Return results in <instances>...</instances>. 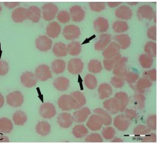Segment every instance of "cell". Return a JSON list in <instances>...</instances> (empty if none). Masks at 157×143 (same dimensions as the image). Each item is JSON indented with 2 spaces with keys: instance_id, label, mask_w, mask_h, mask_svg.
Returning <instances> with one entry per match:
<instances>
[{
  "instance_id": "be15d7a7",
  "label": "cell",
  "mask_w": 157,
  "mask_h": 143,
  "mask_svg": "<svg viewBox=\"0 0 157 143\" xmlns=\"http://www.w3.org/2000/svg\"><path fill=\"white\" fill-rule=\"evenodd\" d=\"M5 103V99L4 96L0 93V108H1Z\"/></svg>"
},
{
  "instance_id": "484cf974",
  "label": "cell",
  "mask_w": 157,
  "mask_h": 143,
  "mask_svg": "<svg viewBox=\"0 0 157 143\" xmlns=\"http://www.w3.org/2000/svg\"><path fill=\"white\" fill-rule=\"evenodd\" d=\"M114 98L117 100L119 103V106H120L119 111L120 112L124 111V109L126 108L129 102V96L127 95V93H126L125 92H118L117 93H116Z\"/></svg>"
},
{
  "instance_id": "ee69618b",
  "label": "cell",
  "mask_w": 157,
  "mask_h": 143,
  "mask_svg": "<svg viewBox=\"0 0 157 143\" xmlns=\"http://www.w3.org/2000/svg\"><path fill=\"white\" fill-rule=\"evenodd\" d=\"M121 56L119 54L116 57L109 59H105L103 60V66L105 69L108 71H111L113 69L114 66L117 63V61L121 59Z\"/></svg>"
},
{
  "instance_id": "603a6c76",
  "label": "cell",
  "mask_w": 157,
  "mask_h": 143,
  "mask_svg": "<svg viewBox=\"0 0 157 143\" xmlns=\"http://www.w3.org/2000/svg\"><path fill=\"white\" fill-rule=\"evenodd\" d=\"M58 106L63 111H70L73 109V102L71 95H63L58 99Z\"/></svg>"
},
{
  "instance_id": "d6986e66",
  "label": "cell",
  "mask_w": 157,
  "mask_h": 143,
  "mask_svg": "<svg viewBox=\"0 0 157 143\" xmlns=\"http://www.w3.org/2000/svg\"><path fill=\"white\" fill-rule=\"evenodd\" d=\"M61 32V27L57 22H50L46 28V33L51 38H57Z\"/></svg>"
},
{
  "instance_id": "7bdbcfd3",
  "label": "cell",
  "mask_w": 157,
  "mask_h": 143,
  "mask_svg": "<svg viewBox=\"0 0 157 143\" xmlns=\"http://www.w3.org/2000/svg\"><path fill=\"white\" fill-rule=\"evenodd\" d=\"M139 61L144 69H149L153 64L154 59L147 54H141L139 57Z\"/></svg>"
},
{
  "instance_id": "6f0895ef",
  "label": "cell",
  "mask_w": 157,
  "mask_h": 143,
  "mask_svg": "<svg viewBox=\"0 0 157 143\" xmlns=\"http://www.w3.org/2000/svg\"><path fill=\"white\" fill-rule=\"evenodd\" d=\"M147 37L153 40L157 41V26L154 25L149 27L147 31Z\"/></svg>"
},
{
  "instance_id": "e0dca14e",
  "label": "cell",
  "mask_w": 157,
  "mask_h": 143,
  "mask_svg": "<svg viewBox=\"0 0 157 143\" xmlns=\"http://www.w3.org/2000/svg\"><path fill=\"white\" fill-rule=\"evenodd\" d=\"M70 15L73 21L79 22L84 20L85 12L80 5H73L70 9Z\"/></svg>"
},
{
  "instance_id": "836d02e7",
  "label": "cell",
  "mask_w": 157,
  "mask_h": 143,
  "mask_svg": "<svg viewBox=\"0 0 157 143\" xmlns=\"http://www.w3.org/2000/svg\"><path fill=\"white\" fill-rule=\"evenodd\" d=\"M53 52L58 57H65L68 54L67 46L62 42H58L53 46Z\"/></svg>"
},
{
  "instance_id": "8992f818",
  "label": "cell",
  "mask_w": 157,
  "mask_h": 143,
  "mask_svg": "<svg viewBox=\"0 0 157 143\" xmlns=\"http://www.w3.org/2000/svg\"><path fill=\"white\" fill-rule=\"evenodd\" d=\"M62 34L67 40L73 41L78 38L81 34V31L78 26L69 25L64 28Z\"/></svg>"
},
{
  "instance_id": "ba28073f",
  "label": "cell",
  "mask_w": 157,
  "mask_h": 143,
  "mask_svg": "<svg viewBox=\"0 0 157 143\" xmlns=\"http://www.w3.org/2000/svg\"><path fill=\"white\" fill-rule=\"evenodd\" d=\"M52 41L45 35L39 36L35 41L36 48L41 52H47L52 47Z\"/></svg>"
},
{
  "instance_id": "4fadbf2b",
  "label": "cell",
  "mask_w": 157,
  "mask_h": 143,
  "mask_svg": "<svg viewBox=\"0 0 157 143\" xmlns=\"http://www.w3.org/2000/svg\"><path fill=\"white\" fill-rule=\"evenodd\" d=\"M71 96L73 102V109H80L86 103V100L84 95L80 91H76L72 93Z\"/></svg>"
},
{
  "instance_id": "ffe728a7",
  "label": "cell",
  "mask_w": 157,
  "mask_h": 143,
  "mask_svg": "<svg viewBox=\"0 0 157 143\" xmlns=\"http://www.w3.org/2000/svg\"><path fill=\"white\" fill-rule=\"evenodd\" d=\"M111 35L109 34H103L100 36L98 40L94 45V49L96 51H103L111 43Z\"/></svg>"
},
{
  "instance_id": "6125c7cd",
  "label": "cell",
  "mask_w": 157,
  "mask_h": 143,
  "mask_svg": "<svg viewBox=\"0 0 157 143\" xmlns=\"http://www.w3.org/2000/svg\"><path fill=\"white\" fill-rule=\"evenodd\" d=\"M122 2H108L107 4L109 7L111 8H114L118 6L120 4H121Z\"/></svg>"
},
{
  "instance_id": "681fc988",
  "label": "cell",
  "mask_w": 157,
  "mask_h": 143,
  "mask_svg": "<svg viewBox=\"0 0 157 143\" xmlns=\"http://www.w3.org/2000/svg\"><path fill=\"white\" fill-rule=\"evenodd\" d=\"M85 141L86 143H102L103 140L100 134L93 133L88 135L85 138Z\"/></svg>"
},
{
  "instance_id": "277c9868",
  "label": "cell",
  "mask_w": 157,
  "mask_h": 143,
  "mask_svg": "<svg viewBox=\"0 0 157 143\" xmlns=\"http://www.w3.org/2000/svg\"><path fill=\"white\" fill-rule=\"evenodd\" d=\"M40 116L44 119H52L56 114V110L55 105L50 102L43 103L39 108Z\"/></svg>"
},
{
  "instance_id": "4316f807",
  "label": "cell",
  "mask_w": 157,
  "mask_h": 143,
  "mask_svg": "<svg viewBox=\"0 0 157 143\" xmlns=\"http://www.w3.org/2000/svg\"><path fill=\"white\" fill-rule=\"evenodd\" d=\"M98 93L99 98L103 100L111 96L113 94V88L109 84L103 83L98 87Z\"/></svg>"
},
{
  "instance_id": "7dc6e473",
  "label": "cell",
  "mask_w": 157,
  "mask_h": 143,
  "mask_svg": "<svg viewBox=\"0 0 157 143\" xmlns=\"http://www.w3.org/2000/svg\"><path fill=\"white\" fill-rule=\"evenodd\" d=\"M101 134L103 138L107 140L113 139L116 134L115 129L112 127H106L103 129Z\"/></svg>"
},
{
  "instance_id": "7402d4cb",
  "label": "cell",
  "mask_w": 157,
  "mask_h": 143,
  "mask_svg": "<svg viewBox=\"0 0 157 143\" xmlns=\"http://www.w3.org/2000/svg\"><path fill=\"white\" fill-rule=\"evenodd\" d=\"M113 39L119 45L120 49H126L130 46L131 43V38L129 36L126 34L116 35L114 37Z\"/></svg>"
},
{
  "instance_id": "2e32d148",
  "label": "cell",
  "mask_w": 157,
  "mask_h": 143,
  "mask_svg": "<svg viewBox=\"0 0 157 143\" xmlns=\"http://www.w3.org/2000/svg\"><path fill=\"white\" fill-rule=\"evenodd\" d=\"M91 114V111L88 107H83L75 111L73 114V121L76 123L84 122Z\"/></svg>"
},
{
  "instance_id": "5b68a950",
  "label": "cell",
  "mask_w": 157,
  "mask_h": 143,
  "mask_svg": "<svg viewBox=\"0 0 157 143\" xmlns=\"http://www.w3.org/2000/svg\"><path fill=\"white\" fill-rule=\"evenodd\" d=\"M38 80L40 81H46L52 77V73L48 66L46 64H40L38 66L35 73Z\"/></svg>"
},
{
  "instance_id": "7c38bea8",
  "label": "cell",
  "mask_w": 157,
  "mask_h": 143,
  "mask_svg": "<svg viewBox=\"0 0 157 143\" xmlns=\"http://www.w3.org/2000/svg\"><path fill=\"white\" fill-rule=\"evenodd\" d=\"M103 125V120L98 114H93L89 118L86 122L87 127L93 131L99 130Z\"/></svg>"
},
{
  "instance_id": "bcb514c9",
  "label": "cell",
  "mask_w": 157,
  "mask_h": 143,
  "mask_svg": "<svg viewBox=\"0 0 157 143\" xmlns=\"http://www.w3.org/2000/svg\"><path fill=\"white\" fill-rule=\"evenodd\" d=\"M151 130L147 126L143 124H139L134 128V134L136 136L144 135L150 133Z\"/></svg>"
},
{
  "instance_id": "db71d44e",
  "label": "cell",
  "mask_w": 157,
  "mask_h": 143,
  "mask_svg": "<svg viewBox=\"0 0 157 143\" xmlns=\"http://www.w3.org/2000/svg\"><path fill=\"white\" fill-rule=\"evenodd\" d=\"M70 13L66 10H62L59 12L57 15L58 20H59L60 23H65L70 20Z\"/></svg>"
},
{
  "instance_id": "f6af8a7d",
  "label": "cell",
  "mask_w": 157,
  "mask_h": 143,
  "mask_svg": "<svg viewBox=\"0 0 157 143\" xmlns=\"http://www.w3.org/2000/svg\"><path fill=\"white\" fill-rule=\"evenodd\" d=\"M88 70L93 73H98L102 70V65L98 60H91L88 65Z\"/></svg>"
},
{
  "instance_id": "52a82bcc",
  "label": "cell",
  "mask_w": 157,
  "mask_h": 143,
  "mask_svg": "<svg viewBox=\"0 0 157 143\" xmlns=\"http://www.w3.org/2000/svg\"><path fill=\"white\" fill-rule=\"evenodd\" d=\"M22 84L27 88H32L35 87L38 82V79L35 73L32 72H24L20 77Z\"/></svg>"
},
{
  "instance_id": "94428289",
  "label": "cell",
  "mask_w": 157,
  "mask_h": 143,
  "mask_svg": "<svg viewBox=\"0 0 157 143\" xmlns=\"http://www.w3.org/2000/svg\"><path fill=\"white\" fill-rule=\"evenodd\" d=\"M19 2H4V5L9 9H15L20 5Z\"/></svg>"
},
{
  "instance_id": "11a10c76",
  "label": "cell",
  "mask_w": 157,
  "mask_h": 143,
  "mask_svg": "<svg viewBox=\"0 0 157 143\" xmlns=\"http://www.w3.org/2000/svg\"><path fill=\"white\" fill-rule=\"evenodd\" d=\"M9 64L5 60H0V76H5L9 71Z\"/></svg>"
},
{
  "instance_id": "c3c4849f",
  "label": "cell",
  "mask_w": 157,
  "mask_h": 143,
  "mask_svg": "<svg viewBox=\"0 0 157 143\" xmlns=\"http://www.w3.org/2000/svg\"><path fill=\"white\" fill-rule=\"evenodd\" d=\"M139 75L137 73L132 72H128L124 76V80L129 84H132L137 81Z\"/></svg>"
},
{
  "instance_id": "3957f363",
  "label": "cell",
  "mask_w": 157,
  "mask_h": 143,
  "mask_svg": "<svg viewBox=\"0 0 157 143\" xmlns=\"http://www.w3.org/2000/svg\"><path fill=\"white\" fill-rule=\"evenodd\" d=\"M42 9L43 18L47 21L53 20L58 12V7L57 5L52 3L45 4L42 6Z\"/></svg>"
},
{
  "instance_id": "91938a15",
  "label": "cell",
  "mask_w": 157,
  "mask_h": 143,
  "mask_svg": "<svg viewBox=\"0 0 157 143\" xmlns=\"http://www.w3.org/2000/svg\"><path fill=\"white\" fill-rule=\"evenodd\" d=\"M124 114L125 116L131 121L136 119L137 116V113L136 110L132 109H129V108H126L124 109Z\"/></svg>"
},
{
  "instance_id": "d590c367",
  "label": "cell",
  "mask_w": 157,
  "mask_h": 143,
  "mask_svg": "<svg viewBox=\"0 0 157 143\" xmlns=\"http://www.w3.org/2000/svg\"><path fill=\"white\" fill-rule=\"evenodd\" d=\"M66 68L65 62L61 59H57L53 61L52 64V71L56 74L63 73Z\"/></svg>"
},
{
  "instance_id": "1f68e13d",
  "label": "cell",
  "mask_w": 157,
  "mask_h": 143,
  "mask_svg": "<svg viewBox=\"0 0 157 143\" xmlns=\"http://www.w3.org/2000/svg\"><path fill=\"white\" fill-rule=\"evenodd\" d=\"M13 129V123L7 117H2L0 119V132L4 134H9Z\"/></svg>"
},
{
  "instance_id": "f35d334b",
  "label": "cell",
  "mask_w": 157,
  "mask_h": 143,
  "mask_svg": "<svg viewBox=\"0 0 157 143\" xmlns=\"http://www.w3.org/2000/svg\"><path fill=\"white\" fill-rule=\"evenodd\" d=\"M144 52L146 54L151 56V57H157V43L155 42L150 41L146 43L144 46Z\"/></svg>"
},
{
  "instance_id": "816d5d0a",
  "label": "cell",
  "mask_w": 157,
  "mask_h": 143,
  "mask_svg": "<svg viewBox=\"0 0 157 143\" xmlns=\"http://www.w3.org/2000/svg\"><path fill=\"white\" fill-rule=\"evenodd\" d=\"M89 5L91 10L99 12L105 9V3L103 2H89Z\"/></svg>"
},
{
  "instance_id": "44dd1931",
  "label": "cell",
  "mask_w": 157,
  "mask_h": 143,
  "mask_svg": "<svg viewBox=\"0 0 157 143\" xmlns=\"http://www.w3.org/2000/svg\"><path fill=\"white\" fill-rule=\"evenodd\" d=\"M57 121L60 127L64 129L70 127L74 122L73 116L70 114L67 113L60 114L58 117Z\"/></svg>"
},
{
  "instance_id": "7a4b0ae2",
  "label": "cell",
  "mask_w": 157,
  "mask_h": 143,
  "mask_svg": "<svg viewBox=\"0 0 157 143\" xmlns=\"http://www.w3.org/2000/svg\"><path fill=\"white\" fill-rule=\"evenodd\" d=\"M137 15L138 20H151L156 16L154 9L149 5L140 6L138 9Z\"/></svg>"
},
{
  "instance_id": "e575fe53",
  "label": "cell",
  "mask_w": 157,
  "mask_h": 143,
  "mask_svg": "<svg viewBox=\"0 0 157 143\" xmlns=\"http://www.w3.org/2000/svg\"><path fill=\"white\" fill-rule=\"evenodd\" d=\"M81 51V45L78 41H72L67 46V52L68 54H69L70 55L77 56L80 54Z\"/></svg>"
},
{
  "instance_id": "9f6ffc18",
  "label": "cell",
  "mask_w": 157,
  "mask_h": 143,
  "mask_svg": "<svg viewBox=\"0 0 157 143\" xmlns=\"http://www.w3.org/2000/svg\"><path fill=\"white\" fill-rule=\"evenodd\" d=\"M143 75L144 77L148 78L151 82H155L157 81V70L155 69L146 71Z\"/></svg>"
},
{
  "instance_id": "60d3db41",
  "label": "cell",
  "mask_w": 157,
  "mask_h": 143,
  "mask_svg": "<svg viewBox=\"0 0 157 143\" xmlns=\"http://www.w3.org/2000/svg\"><path fill=\"white\" fill-rule=\"evenodd\" d=\"M145 96L141 93H137L133 96V103L135 107L139 109H143L145 106Z\"/></svg>"
},
{
  "instance_id": "30bf717a",
  "label": "cell",
  "mask_w": 157,
  "mask_h": 143,
  "mask_svg": "<svg viewBox=\"0 0 157 143\" xmlns=\"http://www.w3.org/2000/svg\"><path fill=\"white\" fill-rule=\"evenodd\" d=\"M128 61V59L127 57H121V59L117 61L113 69V74L116 76L124 77V76L128 72L126 67Z\"/></svg>"
},
{
  "instance_id": "83f0119b",
  "label": "cell",
  "mask_w": 157,
  "mask_h": 143,
  "mask_svg": "<svg viewBox=\"0 0 157 143\" xmlns=\"http://www.w3.org/2000/svg\"><path fill=\"white\" fill-rule=\"evenodd\" d=\"M94 30L98 33H105L109 28V23L106 19L99 17L94 22Z\"/></svg>"
},
{
  "instance_id": "9c48e42d",
  "label": "cell",
  "mask_w": 157,
  "mask_h": 143,
  "mask_svg": "<svg viewBox=\"0 0 157 143\" xmlns=\"http://www.w3.org/2000/svg\"><path fill=\"white\" fill-rule=\"evenodd\" d=\"M131 124V120H129L125 114H120L115 117L114 125L120 131H126L128 130Z\"/></svg>"
},
{
  "instance_id": "d6a6232c",
  "label": "cell",
  "mask_w": 157,
  "mask_h": 143,
  "mask_svg": "<svg viewBox=\"0 0 157 143\" xmlns=\"http://www.w3.org/2000/svg\"><path fill=\"white\" fill-rule=\"evenodd\" d=\"M12 119L15 125L23 126L27 121V116L24 111L18 110L13 113Z\"/></svg>"
},
{
  "instance_id": "b9f144b4",
  "label": "cell",
  "mask_w": 157,
  "mask_h": 143,
  "mask_svg": "<svg viewBox=\"0 0 157 143\" xmlns=\"http://www.w3.org/2000/svg\"><path fill=\"white\" fill-rule=\"evenodd\" d=\"M86 87L90 90H94L97 87L98 81L96 77L92 74H88L84 78Z\"/></svg>"
},
{
  "instance_id": "f907efd6",
  "label": "cell",
  "mask_w": 157,
  "mask_h": 143,
  "mask_svg": "<svg viewBox=\"0 0 157 143\" xmlns=\"http://www.w3.org/2000/svg\"><path fill=\"white\" fill-rule=\"evenodd\" d=\"M124 80L123 77L116 75L113 77L111 80V84L112 85L117 88H122L124 85Z\"/></svg>"
},
{
  "instance_id": "cb8c5ba5",
  "label": "cell",
  "mask_w": 157,
  "mask_h": 143,
  "mask_svg": "<svg viewBox=\"0 0 157 143\" xmlns=\"http://www.w3.org/2000/svg\"><path fill=\"white\" fill-rule=\"evenodd\" d=\"M103 105L104 108L112 114H117L119 112V103L115 98H113L105 101L103 102Z\"/></svg>"
},
{
  "instance_id": "f1b7e54d",
  "label": "cell",
  "mask_w": 157,
  "mask_h": 143,
  "mask_svg": "<svg viewBox=\"0 0 157 143\" xmlns=\"http://www.w3.org/2000/svg\"><path fill=\"white\" fill-rule=\"evenodd\" d=\"M53 86L60 91H66L69 88L70 80L64 77H60L54 81Z\"/></svg>"
},
{
  "instance_id": "8fae6325",
  "label": "cell",
  "mask_w": 157,
  "mask_h": 143,
  "mask_svg": "<svg viewBox=\"0 0 157 143\" xmlns=\"http://www.w3.org/2000/svg\"><path fill=\"white\" fill-rule=\"evenodd\" d=\"M120 46L117 43L111 42L103 50L102 55L105 59H112L120 54Z\"/></svg>"
},
{
  "instance_id": "74e56055",
  "label": "cell",
  "mask_w": 157,
  "mask_h": 143,
  "mask_svg": "<svg viewBox=\"0 0 157 143\" xmlns=\"http://www.w3.org/2000/svg\"><path fill=\"white\" fill-rule=\"evenodd\" d=\"M88 130L87 128L83 124H78L75 126L73 129V135L78 138H82L87 135Z\"/></svg>"
},
{
  "instance_id": "4dcf8cb0",
  "label": "cell",
  "mask_w": 157,
  "mask_h": 143,
  "mask_svg": "<svg viewBox=\"0 0 157 143\" xmlns=\"http://www.w3.org/2000/svg\"><path fill=\"white\" fill-rule=\"evenodd\" d=\"M152 85V82L148 78L143 77L140 78L136 85V90L138 93L143 94L144 93L147 89L150 88Z\"/></svg>"
},
{
  "instance_id": "03108f58",
  "label": "cell",
  "mask_w": 157,
  "mask_h": 143,
  "mask_svg": "<svg viewBox=\"0 0 157 143\" xmlns=\"http://www.w3.org/2000/svg\"><path fill=\"white\" fill-rule=\"evenodd\" d=\"M128 4H130V5H137L138 4V2H128Z\"/></svg>"
},
{
  "instance_id": "d4e9b609",
  "label": "cell",
  "mask_w": 157,
  "mask_h": 143,
  "mask_svg": "<svg viewBox=\"0 0 157 143\" xmlns=\"http://www.w3.org/2000/svg\"><path fill=\"white\" fill-rule=\"evenodd\" d=\"M41 17V10L38 7L32 5L27 9V19L33 23L39 22Z\"/></svg>"
},
{
  "instance_id": "003e7915",
  "label": "cell",
  "mask_w": 157,
  "mask_h": 143,
  "mask_svg": "<svg viewBox=\"0 0 157 143\" xmlns=\"http://www.w3.org/2000/svg\"><path fill=\"white\" fill-rule=\"evenodd\" d=\"M2 7H1V5H0V14H1V12H2Z\"/></svg>"
},
{
  "instance_id": "ab89813d",
  "label": "cell",
  "mask_w": 157,
  "mask_h": 143,
  "mask_svg": "<svg viewBox=\"0 0 157 143\" xmlns=\"http://www.w3.org/2000/svg\"><path fill=\"white\" fill-rule=\"evenodd\" d=\"M113 30L117 33H122L129 29L128 23L123 20H117L113 25Z\"/></svg>"
},
{
  "instance_id": "5bb4252c",
  "label": "cell",
  "mask_w": 157,
  "mask_h": 143,
  "mask_svg": "<svg viewBox=\"0 0 157 143\" xmlns=\"http://www.w3.org/2000/svg\"><path fill=\"white\" fill-rule=\"evenodd\" d=\"M83 63L80 59H72L68 64V70L73 75H76L82 72L83 69Z\"/></svg>"
},
{
  "instance_id": "680465c9",
  "label": "cell",
  "mask_w": 157,
  "mask_h": 143,
  "mask_svg": "<svg viewBox=\"0 0 157 143\" xmlns=\"http://www.w3.org/2000/svg\"><path fill=\"white\" fill-rule=\"evenodd\" d=\"M142 143H156L157 135L156 134L151 133L149 135L146 134L141 140Z\"/></svg>"
},
{
  "instance_id": "8d00e7d4",
  "label": "cell",
  "mask_w": 157,
  "mask_h": 143,
  "mask_svg": "<svg viewBox=\"0 0 157 143\" xmlns=\"http://www.w3.org/2000/svg\"><path fill=\"white\" fill-rule=\"evenodd\" d=\"M96 114H98L99 116H101L102 120H103V124L105 126H109L110 124H111L112 123V117L111 116V115L106 112L105 110H104L102 108H96L95 109H94L93 111Z\"/></svg>"
},
{
  "instance_id": "9a60e30c",
  "label": "cell",
  "mask_w": 157,
  "mask_h": 143,
  "mask_svg": "<svg viewBox=\"0 0 157 143\" xmlns=\"http://www.w3.org/2000/svg\"><path fill=\"white\" fill-rule=\"evenodd\" d=\"M12 19L15 23H21L27 20V9L22 7L15 9L12 13Z\"/></svg>"
},
{
  "instance_id": "f5cc1de1",
  "label": "cell",
  "mask_w": 157,
  "mask_h": 143,
  "mask_svg": "<svg viewBox=\"0 0 157 143\" xmlns=\"http://www.w3.org/2000/svg\"><path fill=\"white\" fill-rule=\"evenodd\" d=\"M147 126L153 130H157V115L153 114L149 116L146 120Z\"/></svg>"
},
{
  "instance_id": "ac0fdd59",
  "label": "cell",
  "mask_w": 157,
  "mask_h": 143,
  "mask_svg": "<svg viewBox=\"0 0 157 143\" xmlns=\"http://www.w3.org/2000/svg\"><path fill=\"white\" fill-rule=\"evenodd\" d=\"M116 16L121 20H129L132 16V10L126 5H121L115 12Z\"/></svg>"
},
{
  "instance_id": "f546056e",
  "label": "cell",
  "mask_w": 157,
  "mask_h": 143,
  "mask_svg": "<svg viewBox=\"0 0 157 143\" xmlns=\"http://www.w3.org/2000/svg\"><path fill=\"white\" fill-rule=\"evenodd\" d=\"M35 129L39 135L45 137L50 134L51 131V125L46 121H40L37 123Z\"/></svg>"
},
{
  "instance_id": "e7e4bbea",
  "label": "cell",
  "mask_w": 157,
  "mask_h": 143,
  "mask_svg": "<svg viewBox=\"0 0 157 143\" xmlns=\"http://www.w3.org/2000/svg\"><path fill=\"white\" fill-rule=\"evenodd\" d=\"M111 142V143H123V140H121V138H115Z\"/></svg>"
},
{
  "instance_id": "6da1fadb",
  "label": "cell",
  "mask_w": 157,
  "mask_h": 143,
  "mask_svg": "<svg viewBox=\"0 0 157 143\" xmlns=\"http://www.w3.org/2000/svg\"><path fill=\"white\" fill-rule=\"evenodd\" d=\"M24 101V96L18 90L10 92L6 96L7 103L13 108L20 107L23 104Z\"/></svg>"
}]
</instances>
